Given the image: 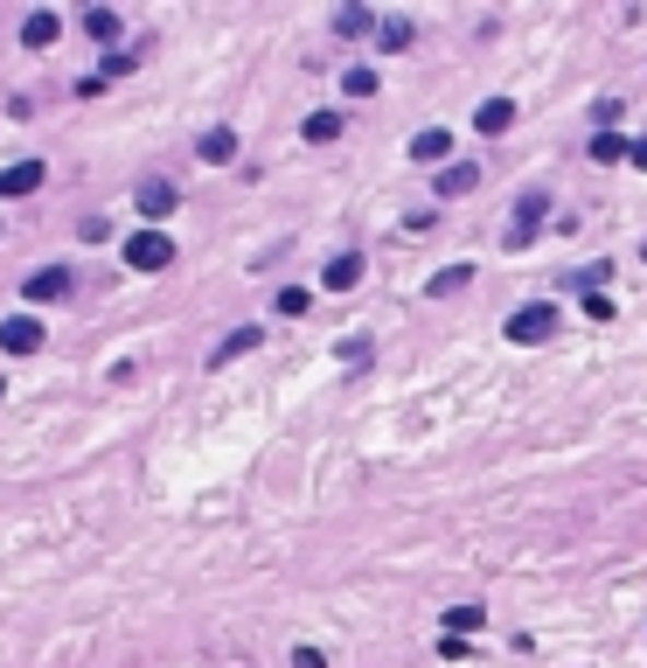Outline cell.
<instances>
[{"label": "cell", "mask_w": 647, "mask_h": 668, "mask_svg": "<svg viewBox=\"0 0 647 668\" xmlns=\"http://www.w3.org/2000/svg\"><path fill=\"white\" fill-rule=\"evenodd\" d=\"M481 626H487V613H481V606H446V634H452V641L481 634Z\"/></svg>", "instance_id": "obj_14"}, {"label": "cell", "mask_w": 647, "mask_h": 668, "mask_svg": "<svg viewBox=\"0 0 647 668\" xmlns=\"http://www.w3.org/2000/svg\"><path fill=\"white\" fill-rule=\"evenodd\" d=\"M35 188H43V161H14V167H0V202L35 196Z\"/></svg>", "instance_id": "obj_7"}, {"label": "cell", "mask_w": 647, "mask_h": 668, "mask_svg": "<svg viewBox=\"0 0 647 668\" xmlns=\"http://www.w3.org/2000/svg\"><path fill=\"white\" fill-rule=\"evenodd\" d=\"M202 161H209V167L237 161V132H231V126H209V132H202Z\"/></svg>", "instance_id": "obj_11"}, {"label": "cell", "mask_w": 647, "mask_h": 668, "mask_svg": "<svg viewBox=\"0 0 647 668\" xmlns=\"http://www.w3.org/2000/svg\"><path fill=\"white\" fill-rule=\"evenodd\" d=\"M84 35H91V43H119V14H111V8H84Z\"/></svg>", "instance_id": "obj_16"}, {"label": "cell", "mask_w": 647, "mask_h": 668, "mask_svg": "<svg viewBox=\"0 0 647 668\" xmlns=\"http://www.w3.org/2000/svg\"><path fill=\"white\" fill-rule=\"evenodd\" d=\"M56 28H63V22H56L49 8H35L28 22H22V43H28V49H49V43H56Z\"/></svg>", "instance_id": "obj_12"}, {"label": "cell", "mask_w": 647, "mask_h": 668, "mask_svg": "<svg viewBox=\"0 0 647 668\" xmlns=\"http://www.w3.org/2000/svg\"><path fill=\"white\" fill-rule=\"evenodd\" d=\"M355 279H363V251H341L328 272H320V285H328V293H349Z\"/></svg>", "instance_id": "obj_10"}, {"label": "cell", "mask_w": 647, "mask_h": 668, "mask_svg": "<svg viewBox=\"0 0 647 668\" xmlns=\"http://www.w3.org/2000/svg\"><path fill=\"white\" fill-rule=\"evenodd\" d=\"M63 293H70V272H63V265H43V272L22 279V300H28V307H43V300H63Z\"/></svg>", "instance_id": "obj_4"}, {"label": "cell", "mask_w": 647, "mask_h": 668, "mask_svg": "<svg viewBox=\"0 0 647 668\" xmlns=\"http://www.w3.org/2000/svg\"><path fill=\"white\" fill-rule=\"evenodd\" d=\"M508 126H516V98H487L481 112H473V132H487V140L508 132Z\"/></svg>", "instance_id": "obj_9"}, {"label": "cell", "mask_w": 647, "mask_h": 668, "mask_svg": "<svg viewBox=\"0 0 647 668\" xmlns=\"http://www.w3.org/2000/svg\"><path fill=\"white\" fill-rule=\"evenodd\" d=\"M334 35H369V8H341L334 14Z\"/></svg>", "instance_id": "obj_22"}, {"label": "cell", "mask_w": 647, "mask_h": 668, "mask_svg": "<svg viewBox=\"0 0 647 668\" xmlns=\"http://www.w3.org/2000/svg\"><path fill=\"white\" fill-rule=\"evenodd\" d=\"M132 63H140V56H126V49H111V56H105V70H98V78H126V70H132Z\"/></svg>", "instance_id": "obj_25"}, {"label": "cell", "mask_w": 647, "mask_h": 668, "mask_svg": "<svg viewBox=\"0 0 647 668\" xmlns=\"http://www.w3.org/2000/svg\"><path fill=\"white\" fill-rule=\"evenodd\" d=\"M411 35H417V28L404 22V14H390V22H384V28H376V43H384V49L397 56V49H411Z\"/></svg>", "instance_id": "obj_20"}, {"label": "cell", "mask_w": 647, "mask_h": 668, "mask_svg": "<svg viewBox=\"0 0 647 668\" xmlns=\"http://www.w3.org/2000/svg\"><path fill=\"white\" fill-rule=\"evenodd\" d=\"M78 237H84V244H105V237H111V223H105V216H91V223H78Z\"/></svg>", "instance_id": "obj_26"}, {"label": "cell", "mask_w": 647, "mask_h": 668, "mask_svg": "<svg viewBox=\"0 0 647 668\" xmlns=\"http://www.w3.org/2000/svg\"><path fill=\"white\" fill-rule=\"evenodd\" d=\"M299 132H307V147H328V140H341V112H314Z\"/></svg>", "instance_id": "obj_18"}, {"label": "cell", "mask_w": 647, "mask_h": 668, "mask_svg": "<svg viewBox=\"0 0 647 668\" xmlns=\"http://www.w3.org/2000/svg\"><path fill=\"white\" fill-rule=\"evenodd\" d=\"M626 161H634V167H640V175H647V140H634V154H626Z\"/></svg>", "instance_id": "obj_28"}, {"label": "cell", "mask_w": 647, "mask_h": 668, "mask_svg": "<svg viewBox=\"0 0 647 668\" xmlns=\"http://www.w3.org/2000/svg\"><path fill=\"white\" fill-rule=\"evenodd\" d=\"M626 154H634V147H626L620 132H599V140H592V161H599V167H613V161H626Z\"/></svg>", "instance_id": "obj_21"}, {"label": "cell", "mask_w": 647, "mask_h": 668, "mask_svg": "<svg viewBox=\"0 0 647 668\" xmlns=\"http://www.w3.org/2000/svg\"><path fill=\"white\" fill-rule=\"evenodd\" d=\"M293 668H328V655L320 647H293Z\"/></svg>", "instance_id": "obj_27"}, {"label": "cell", "mask_w": 647, "mask_h": 668, "mask_svg": "<svg viewBox=\"0 0 647 668\" xmlns=\"http://www.w3.org/2000/svg\"><path fill=\"white\" fill-rule=\"evenodd\" d=\"M467 279H473V265H446V272H432V285H425V293H432V300H452Z\"/></svg>", "instance_id": "obj_17"}, {"label": "cell", "mask_w": 647, "mask_h": 668, "mask_svg": "<svg viewBox=\"0 0 647 668\" xmlns=\"http://www.w3.org/2000/svg\"><path fill=\"white\" fill-rule=\"evenodd\" d=\"M0 390H8V384H0Z\"/></svg>", "instance_id": "obj_30"}, {"label": "cell", "mask_w": 647, "mask_h": 668, "mask_svg": "<svg viewBox=\"0 0 647 668\" xmlns=\"http://www.w3.org/2000/svg\"><path fill=\"white\" fill-rule=\"evenodd\" d=\"M307 300H314V293H307V285H285V293L272 300V307H279L285 320H293V314H307Z\"/></svg>", "instance_id": "obj_23"}, {"label": "cell", "mask_w": 647, "mask_h": 668, "mask_svg": "<svg viewBox=\"0 0 647 668\" xmlns=\"http://www.w3.org/2000/svg\"><path fill=\"white\" fill-rule=\"evenodd\" d=\"M341 91H349V98H376V70L369 63H349V70H341Z\"/></svg>", "instance_id": "obj_19"}, {"label": "cell", "mask_w": 647, "mask_h": 668, "mask_svg": "<svg viewBox=\"0 0 647 668\" xmlns=\"http://www.w3.org/2000/svg\"><path fill=\"white\" fill-rule=\"evenodd\" d=\"M543 216H550V188H522V196H516V231H508L502 244H508V251H522V244L537 237Z\"/></svg>", "instance_id": "obj_2"}, {"label": "cell", "mask_w": 647, "mask_h": 668, "mask_svg": "<svg viewBox=\"0 0 647 668\" xmlns=\"http://www.w3.org/2000/svg\"><path fill=\"white\" fill-rule=\"evenodd\" d=\"M550 335H557V307H543V300L508 314V341H522V349H537V341H550Z\"/></svg>", "instance_id": "obj_3"}, {"label": "cell", "mask_w": 647, "mask_h": 668, "mask_svg": "<svg viewBox=\"0 0 647 668\" xmlns=\"http://www.w3.org/2000/svg\"><path fill=\"white\" fill-rule=\"evenodd\" d=\"M620 112H626L620 98H599V105H592V126H599V132H613V126H620Z\"/></svg>", "instance_id": "obj_24"}, {"label": "cell", "mask_w": 647, "mask_h": 668, "mask_svg": "<svg viewBox=\"0 0 647 668\" xmlns=\"http://www.w3.org/2000/svg\"><path fill=\"white\" fill-rule=\"evenodd\" d=\"M258 341H264V328H231V341H223V349H216V355H209V362H216V370H223V362H237V355H251V349H258Z\"/></svg>", "instance_id": "obj_13"}, {"label": "cell", "mask_w": 647, "mask_h": 668, "mask_svg": "<svg viewBox=\"0 0 647 668\" xmlns=\"http://www.w3.org/2000/svg\"><path fill=\"white\" fill-rule=\"evenodd\" d=\"M126 265H132V272H167V265H175V237L154 231V223H146V231H132V237H126Z\"/></svg>", "instance_id": "obj_1"}, {"label": "cell", "mask_w": 647, "mask_h": 668, "mask_svg": "<svg viewBox=\"0 0 647 668\" xmlns=\"http://www.w3.org/2000/svg\"><path fill=\"white\" fill-rule=\"evenodd\" d=\"M640 258H647V237H640Z\"/></svg>", "instance_id": "obj_29"}, {"label": "cell", "mask_w": 647, "mask_h": 668, "mask_svg": "<svg viewBox=\"0 0 647 668\" xmlns=\"http://www.w3.org/2000/svg\"><path fill=\"white\" fill-rule=\"evenodd\" d=\"M0 349H8V355H35V349H43V320H35V314H14L8 328H0Z\"/></svg>", "instance_id": "obj_5"}, {"label": "cell", "mask_w": 647, "mask_h": 668, "mask_svg": "<svg viewBox=\"0 0 647 668\" xmlns=\"http://www.w3.org/2000/svg\"><path fill=\"white\" fill-rule=\"evenodd\" d=\"M446 154H452V140H446L439 126H425V132L411 140V161H446Z\"/></svg>", "instance_id": "obj_15"}, {"label": "cell", "mask_w": 647, "mask_h": 668, "mask_svg": "<svg viewBox=\"0 0 647 668\" xmlns=\"http://www.w3.org/2000/svg\"><path fill=\"white\" fill-rule=\"evenodd\" d=\"M167 209H175V181L146 175V181H140V216H146V223H154V231H161V216H167Z\"/></svg>", "instance_id": "obj_8"}, {"label": "cell", "mask_w": 647, "mask_h": 668, "mask_svg": "<svg viewBox=\"0 0 647 668\" xmlns=\"http://www.w3.org/2000/svg\"><path fill=\"white\" fill-rule=\"evenodd\" d=\"M481 175H487L481 161H446V167H439V196H446V202H452V196H473Z\"/></svg>", "instance_id": "obj_6"}]
</instances>
